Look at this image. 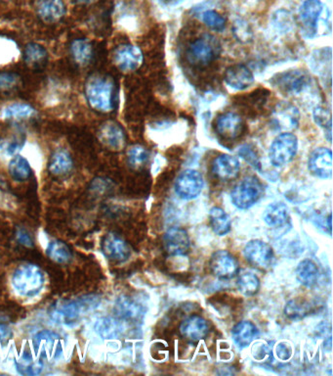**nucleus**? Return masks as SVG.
<instances>
[{
    "label": "nucleus",
    "instance_id": "obj_1",
    "mask_svg": "<svg viewBox=\"0 0 333 376\" xmlns=\"http://www.w3.org/2000/svg\"><path fill=\"white\" fill-rule=\"evenodd\" d=\"M100 304L97 296H85L74 300H61L51 307L50 317L57 324H70L79 322Z\"/></svg>",
    "mask_w": 333,
    "mask_h": 376
},
{
    "label": "nucleus",
    "instance_id": "obj_2",
    "mask_svg": "<svg viewBox=\"0 0 333 376\" xmlns=\"http://www.w3.org/2000/svg\"><path fill=\"white\" fill-rule=\"evenodd\" d=\"M87 100L92 108L99 112H111L115 106V84L109 77H89L85 87Z\"/></svg>",
    "mask_w": 333,
    "mask_h": 376
},
{
    "label": "nucleus",
    "instance_id": "obj_3",
    "mask_svg": "<svg viewBox=\"0 0 333 376\" xmlns=\"http://www.w3.org/2000/svg\"><path fill=\"white\" fill-rule=\"evenodd\" d=\"M12 285L16 292L23 297H35L42 289L45 276L36 264H23L14 271Z\"/></svg>",
    "mask_w": 333,
    "mask_h": 376
},
{
    "label": "nucleus",
    "instance_id": "obj_4",
    "mask_svg": "<svg viewBox=\"0 0 333 376\" xmlns=\"http://www.w3.org/2000/svg\"><path fill=\"white\" fill-rule=\"evenodd\" d=\"M220 53L221 45L217 38L206 33L191 43L187 51V58L194 66H206L217 59Z\"/></svg>",
    "mask_w": 333,
    "mask_h": 376
},
{
    "label": "nucleus",
    "instance_id": "obj_5",
    "mask_svg": "<svg viewBox=\"0 0 333 376\" xmlns=\"http://www.w3.org/2000/svg\"><path fill=\"white\" fill-rule=\"evenodd\" d=\"M264 194V186L255 176H249L240 181L233 188L231 199L235 207L247 210L258 202Z\"/></svg>",
    "mask_w": 333,
    "mask_h": 376
},
{
    "label": "nucleus",
    "instance_id": "obj_6",
    "mask_svg": "<svg viewBox=\"0 0 333 376\" xmlns=\"http://www.w3.org/2000/svg\"><path fill=\"white\" fill-rule=\"evenodd\" d=\"M297 149V137L293 133H283L274 138L270 147V161L274 167L286 166L293 161Z\"/></svg>",
    "mask_w": 333,
    "mask_h": 376
},
{
    "label": "nucleus",
    "instance_id": "obj_7",
    "mask_svg": "<svg viewBox=\"0 0 333 376\" xmlns=\"http://www.w3.org/2000/svg\"><path fill=\"white\" fill-rule=\"evenodd\" d=\"M33 342L36 355L41 360L54 361L63 353L62 339L56 332H38Z\"/></svg>",
    "mask_w": 333,
    "mask_h": 376
},
{
    "label": "nucleus",
    "instance_id": "obj_8",
    "mask_svg": "<svg viewBox=\"0 0 333 376\" xmlns=\"http://www.w3.org/2000/svg\"><path fill=\"white\" fill-rule=\"evenodd\" d=\"M300 113L291 102H279L271 116L272 127L281 133H289L297 128Z\"/></svg>",
    "mask_w": 333,
    "mask_h": 376
},
{
    "label": "nucleus",
    "instance_id": "obj_9",
    "mask_svg": "<svg viewBox=\"0 0 333 376\" xmlns=\"http://www.w3.org/2000/svg\"><path fill=\"white\" fill-rule=\"evenodd\" d=\"M245 258L255 268L267 270L273 264L274 251L263 240H250L244 248Z\"/></svg>",
    "mask_w": 333,
    "mask_h": 376
},
{
    "label": "nucleus",
    "instance_id": "obj_10",
    "mask_svg": "<svg viewBox=\"0 0 333 376\" xmlns=\"http://www.w3.org/2000/svg\"><path fill=\"white\" fill-rule=\"evenodd\" d=\"M203 178L196 170H186L175 181V193L183 200L198 197L203 188Z\"/></svg>",
    "mask_w": 333,
    "mask_h": 376
},
{
    "label": "nucleus",
    "instance_id": "obj_11",
    "mask_svg": "<svg viewBox=\"0 0 333 376\" xmlns=\"http://www.w3.org/2000/svg\"><path fill=\"white\" fill-rule=\"evenodd\" d=\"M209 268L216 278L231 280L239 273L240 264L234 255L226 250H218L211 256Z\"/></svg>",
    "mask_w": 333,
    "mask_h": 376
},
{
    "label": "nucleus",
    "instance_id": "obj_12",
    "mask_svg": "<svg viewBox=\"0 0 333 376\" xmlns=\"http://www.w3.org/2000/svg\"><path fill=\"white\" fill-rule=\"evenodd\" d=\"M310 77L300 70L281 73L274 77V86L288 94H299L310 84Z\"/></svg>",
    "mask_w": 333,
    "mask_h": 376
},
{
    "label": "nucleus",
    "instance_id": "obj_13",
    "mask_svg": "<svg viewBox=\"0 0 333 376\" xmlns=\"http://www.w3.org/2000/svg\"><path fill=\"white\" fill-rule=\"evenodd\" d=\"M116 67L123 72H132L142 65L143 52L138 46L123 45L118 46L114 54Z\"/></svg>",
    "mask_w": 333,
    "mask_h": 376
},
{
    "label": "nucleus",
    "instance_id": "obj_14",
    "mask_svg": "<svg viewBox=\"0 0 333 376\" xmlns=\"http://www.w3.org/2000/svg\"><path fill=\"white\" fill-rule=\"evenodd\" d=\"M323 11L320 0H306L299 10V18L303 33L308 38H313L318 31V20Z\"/></svg>",
    "mask_w": 333,
    "mask_h": 376
},
{
    "label": "nucleus",
    "instance_id": "obj_15",
    "mask_svg": "<svg viewBox=\"0 0 333 376\" xmlns=\"http://www.w3.org/2000/svg\"><path fill=\"white\" fill-rule=\"evenodd\" d=\"M309 171L318 179H330L332 176V153L328 148H317L311 153L308 161Z\"/></svg>",
    "mask_w": 333,
    "mask_h": 376
},
{
    "label": "nucleus",
    "instance_id": "obj_16",
    "mask_svg": "<svg viewBox=\"0 0 333 376\" xmlns=\"http://www.w3.org/2000/svg\"><path fill=\"white\" fill-rule=\"evenodd\" d=\"M164 245L170 256H183L191 245L188 232L181 227H171L164 234Z\"/></svg>",
    "mask_w": 333,
    "mask_h": 376
},
{
    "label": "nucleus",
    "instance_id": "obj_17",
    "mask_svg": "<svg viewBox=\"0 0 333 376\" xmlns=\"http://www.w3.org/2000/svg\"><path fill=\"white\" fill-rule=\"evenodd\" d=\"M98 137L104 146L114 151H120L125 146V133L118 123L109 121L100 128Z\"/></svg>",
    "mask_w": 333,
    "mask_h": 376
},
{
    "label": "nucleus",
    "instance_id": "obj_18",
    "mask_svg": "<svg viewBox=\"0 0 333 376\" xmlns=\"http://www.w3.org/2000/svg\"><path fill=\"white\" fill-rule=\"evenodd\" d=\"M216 132L224 140H235L242 135L244 121L238 114L227 112L219 116L215 123Z\"/></svg>",
    "mask_w": 333,
    "mask_h": 376
},
{
    "label": "nucleus",
    "instance_id": "obj_19",
    "mask_svg": "<svg viewBox=\"0 0 333 376\" xmlns=\"http://www.w3.org/2000/svg\"><path fill=\"white\" fill-rule=\"evenodd\" d=\"M102 248L109 260L118 263L127 261L131 255L130 245L116 234H109L104 236Z\"/></svg>",
    "mask_w": 333,
    "mask_h": 376
},
{
    "label": "nucleus",
    "instance_id": "obj_20",
    "mask_svg": "<svg viewBox=\"0 0 333 376\" xmlns=\"http://www.w3.org/2000/svg\"><path fill=\"white\" fill-rule=\"evenodd\" d=\"M224 79L228 86L237 91H244L254 84V74L249 68L242 64H235L228 68Z\"/></svg>",
    "mask_w": 333,
    "mask_h": 376
},
{
    "label": "nucleus",
    "instance_id": "obj_21",
    "mask_svg": "<svg viewBox=\"0 0 333 376\" xmlns=\"http://www.w3.org/2000/svg\"><path fill=\"white\" fill-rule=\"evenodd\" d=\"M240 164L239 160L231 155H220L213 161L212 173L222 181H231L239 176Z\"/></svg>",
    "mask_w": 333,
    "mask_h": 376
},
{
    "label": "nucleus",
    "instance_id": "obj_22",
    "mask_svg": "<svg viewBox=\"0 0 333 376\" xmlns=\"http://www.w3.org/2000/svg\"><path fill=\"white\" fill-rule=\"evenodd\" d=\"M208 322L199 315L187 317L180 326L182 336L192 342L203 340L208 336Z\"/></svg>",
    "mask_w": 333,
    "mask_h": 376
},
{
    "label": "nucleus",
    "instance_id": "obj_23",
    "mask_svg": "<svg viewBox=\"0 0 333 376\" xmlns=\"http://www.w3.org/2000/svg\"><path fill=\"white\" fill-rule=\"evenodd\" d=\"M115 312L120 319L138 320L145 314V309L137 301L127 296H121L115 305Z\"/></svg>",
    "mask_w": 333,
    "mask_h": 376
},
{
    "label": "nucleus",
    "instance_id": "obj_24",
    "mask_svg": "<svg viewBox=\"0 0 333 376\" xmlns=\"http://www.w3.org/2000/svg\"><path fill=\"white\" fill-rule=\"evenodd\" d=\"M36 10L41 20L51 24L64 17L65 7L62 0H41Z\"/></svg>",
    "mask_w": 333,
    "mask_h": 376
},
{
    "label": "nucleus",
    "instance_id": "obj_25",
    "mask_svg": "<svg viewBox=\"0 0 333 376\" xmlns=\"http://www.w3.org/2000/svg\"><path fill=\"white\" fill-rule=\"evenodd\" d=\"M36 115V109L30 104L14 102L4 106L0 111V119L3 121H22L33 118Z\"/></svg>",
    "mask_w": 333,
    "mask_h": 376
},
{
    "label": "nucleus",
    "instance_id": "obj_26",
    "mask_svg": "<svg viewBox=\"0 0 333 376\" xmlns=\"http://www.w3.org/2000/svg\"><path fill=\"white\" fill-rule=\"evenodd\" d=\"M264 222L274 229H281L289 220L288 208L283 202L270 204L263 213Z\"/></svg>",
    "mask_w": 333,
    "mask_h": 376
},
{
    "label": "nucleus",
    "instance_id": "obj_27",
    "mask_svg": "<svg viewBox=\"0 0 333 376\" xmlns=\"http://www.w3.org/2000/svg\"><path fill=\"white\" fill-rule=\"evenodd\" d=\"M232 336L240 348H245L258 336V329L249 320H242L233 327Z\"/></svg>",
    "mask_w": 333,
    "mask_h": 376
},
{
    "label": "nucleus",
    "instance_id": "obj_28",
    "mask_svg": "<svg viewBox=\"0 0 333 376\" xmlns=\"http://www.w3.org/2000/svg\"><path fill=\"white\" fill-rule=\"evenodd\" d=\"M296 278L299 283L306 287H313L320 278V271L317 264L311 259H305L298 264L296 268Z\"/></svg>",
    "mask_w": 333,
    "mask_h": 376
},
{
    "label": "nucleus",
    "instance_id": "obj_29",
    "mask_svg": "<svg viewBox=\"0 0 333 376\" xmlns=\"http://www.w3.org/2000/svg\"><path fill=\"white\" fill-rule=\"evenodd\" d=\"M95 331L103 339H116L121 336L125 331V326L121 320L114 317H101L95 324Z\"/></svg>",
    "mask_w": 333,
    "mask_h": 376
},
{
    "label": "nucleus",
    "instance_id": "obj_30",
    "mask_svg": "<svg viewBox=\"0 0 333 376\" xmlns=\"http://www.w3.org/2000/svg\"><path fill=\"white\" fill-rule=\"evenodd\" d=\"M70 54L77 65L86 66L93 59V46L86 38H77L70 45Z\"/></svg>",
    "mask_w": 333,
    "mask_h": 376
},
{
    "label": "nucleus",
    "instance_id": "obj_31",
    "mask_svg": "<svg viewBox=\"0 0 333 376\" xmlns=\"http://www.w3.org/2000/svg\"><path fill=\"white\" fill-rule=\"evenodd\" d=\"M209 223H210L211 229L219 236H224L229 234L232 227L229 216L223 209L219 207L211 208L209 212Z\"/></svg>",
    "mask_w": 333,
    "mask_h": 376
},
{
    "label": "nucleus",
    "instance_id": "obj_32",
    "mask_svg": "<svg viewBox=\"0 0 333 376\" xmlns=\"http://www.w3.org/2000/svg\"><path fill=\"white\" fill-rule=\"evenodd\" d=\"M15 365L17 370L23 375H38L43 370L42 360L26 352L16 359Z\"/></svg>",
    "mask_w": 333,
    "mask_h": 376
},
{
    "label": "nucleus",
    "instance_id": "obj_33",
    "mask_svg": "<svg viewBox=\"0 0 333 376\" xmlns=\"http://www.w3.org/2000/svg\"><path fill=\"white\" fill-rule=\"evenodd\" d=\"M72 169V159L65 150H59L55 152L51 158L49 171L55 176H63L70 173Z\"/></svg>",
    "mask_w": 333,
    "mask_h": 376
},
{
    "label": "nucleus",
    "instance_id": "obj_34",
    "mask_svg": "<svg viewBox=\"0 0 333 376\" xmlns=\"http://www.w3.org/2000/svg\"><path fill=\"white\" fill-rule=\"evenodd\" d=\"M313 306L307 300L295 298L284 307V314L291 319H302L312 312Z\"/></svg>",
    "mask_w": 333,
    "mask_h": 376
},
{
    "label": "nucleus",
    "instance_id": "obj_35",
    "mask_svg": "<svg viewBox=\"0 0 333 376\" xmlns=\"http://www.w3.org/2000/svg\"><path fill=\"white\" fill-rule=\"evenodd\" d=\"M20 57V48L15 40L0 36V66L15 62Z\"/></svg>",
    "mask_w": 333,
    "mask_h": 376
},
{
    "label": "nucleus",
    "instance_id": "obj_36",
    "mask_svg": "<svg viewBox=\"0 0 333 376\" xmlns=\"http://www.w3.org/2000/svg\"><path fill=\"white\" fill-rule=\"evenodd\" d=\"M47 51L42 45L30 43L25 50V62L31 68H40L47 61Z\"/></svg>",
    "mask_w": 333,
    "mask_h": 376
},
{
    "label": "nucleus",
    "instance_id": "obj_37",
    "mask_svg": "<svg viewBox=\"0 0 333 376\" xmlns=\"http://www.w3.org/2000/svg\"><path fill=\"white\" fill-rule=\"evenodd\" d=\"M238 288L245 296H254L259 291L260 280L258 276L249 271H244L238 278Z\"/></svg>",
    "mask_w": 333,
    "mask_h": 376
},
{
    "label": "nucleus",
    "instance_id": "obj_38",
    "mask_svg": "<svg viewBox=\"0 0 333 376\" xmlns=\"http://www.w3.org/2000/svg\"><path fill=\"white\" fill-rule=\"evenodd\" d=\"M9 173L12 178L18 181H26L31 176L30 163L26 158L15 156L9 163Z\"/></svg>",
    "mask_w": 333,
    "mask_h": 376
},
{
    "label": "nucleus",
    "instance_id": "obj_39",
    "mask_svg": "<svg viewBox=\"0 0 333 376\" xmlns=\"http://www.w3.org/2000/svg\"><path fill=\"white\" fill-rule=\"evenodd\" d=\"M46 253L56 263L68 264L72 260V252H70L69 247L64 242L58 241V240L48 244Z\"/></svg>",
    "mask_w": 333,
    "mask_h": 376
},
{
    "label": "nucleus",
    "instance_id": "obj_40",
    "mask_svg": "<svg viewBox=\"0 0 333 376\" xmlns=\"http://www.w3.org/2000/svg\"><path fill=\"white\" fill-rule=\"evenodd\" d=\"M149 152L146 148L135 145L128 150L127 159L128 163L131 167L135 169H139L141 167L145 166L149 160Z\"/></svg>",
    "mask_w": 333,
    "mask_h": 376
},
{
    "label": "nucleus",
    "instance_id": "obj_41",
    "mask_svg": "<svg viewBox=\"0 0 333 376\" xmlns=\"http://www.w3.org/2000/svg\"><path fill=\"white\" fill-rule=\"evenodd\" d=\"M313 120L318 127L328 133V140L332 142V114L325 107H317L313 111Z\"/></svg>",
    "mask_w": 333,
    "mask_h": 376
},
{
    "label": "nucleus",
    "instance_id": "obj_42",
    "mask_svg": "<svg viewBox=\"0 0 333 376\" xmlns=\"http://www.w3.org/2000/svg\"><path fill=\"white\" fill-rule=\"evenodd\" d=\"M238 154L240 158L245 160L247 163H249L252 168L256 170V171L261 172L262 164L260 161L258 154L255 151L254 147L251 145H242L239 148Z\"/></svg>",
    "mask_w": 333,
    "mask_h": 376
},
{
    "label": "nucleus",
    "instance_id": "obj_43",
    "mask_svg": "<svg viewBox=\"0 0 333 376\" xmlns=\"http://www.w3.org/2000/svg\"><path fill=\"white\" fill-rule=\"evenodd\" d=\"M204 24L213 31H223L226 25V19L218 12L208 10L203 14Z\"/></svg>",
    "mask_w": 333,
    "mask_h": 376
},
{
    "label": "nucleus",
    "instance_id": "obj_44",
    "mask_svg": "<svg viewBox=\"0 0 333 376\" xmlns=\"http://www.w3.org/2000/svg\"><path fill=\"white\" fill-rule=\"evenodd\" d=\"M20 82V77L15 73H0V91H9L15 89Z\"/></svg>",
    "mask_w": 333,
    "mask_h": 376
},
{
    "label": "nucleus",
    "instance_id": "obj_45",
    "mask_svg": "<svg viewBox=\"0 0 333 376\" xmlns=\"http://www.w3.org/2000/svg\"><path fill=\"white\" fill-rule=\"evenodd\" d=\"M111 189V181L109 179L98 178L92 181L90 190L96 195H104Z\"/></svg>",
    "mask_w": 333,
    "mask_h": 376
},
{
    "label": "nucleus",
    "instance_id": "obj_46",
    "mask_svg": "<svg viewBox=\"0 0 333 376\" xmlns=\"http://www.w3.org/2000/svg\"><path fill=\"white\" fill-rule=\"evenodd\" d=\"M22 146H23V144H22L20 140H16V138L2 142L1 145H0L2 151L6 153L7 155L15 154V153L18 152L19 150L21 149Z\"/></svg>",
    "mask_w": 333,
    "mask_h": 376
},
{
    "label": "nucleus",
    "instance_id": "obj_47",
    "mask_svg": "<svg viewBox=\"0 0 333 376\" xmlns=\"http://www.w3.org/2000/svg\"><path fill=\"white\" fill-rule=\"evenodd\" d=\"M16 239L24 246L29 247V248L33 246V239H31V234L26 230L18 229L17 230Z\"/></svg>",
    "mask_w": 333,
    "mask_h": 376
},
{
    "label": "nucleus",
    "instance_id": "obj_48",
    "mask_svg": "<svg viewBox=\"0 0 333 376\" xmlns=\"http://www.w3.org/2000/svg\"><path fill=\"white\" fill-rule=\"evenodd\" d=\"M12 337L11 329L4 324H0V349L7 345Z\"/></svg>",
    "mask_w": 333,
    "mask_h": 376
},
{
    "label": "nucleus",
    "instance_id": "obj_49",
    "mask_svg": "<svg viewBox=\"0 0 333 376\" xmlns=\"http://www.w3.org/2000/svg\"><path fill=\"white\" fill-rule=\"evenodd\" d=\"M277 355H278L279 358L281 359V360H288L289 356H291V349L289 348V346L286 345V344H279V345L277 347Z\"/></svg>",
    "mask_w": 333,
    "mask_h": 376
},
{
    "label": "nucleus",
    "instance_id": "obj_50",
    "mask_svg": "<svg viewBox=\"0 0 333 376\" xmlns=\"http://www.w3.org/2000/svg\"><path fill=\"white\" fill-rule=\"evenodd\" d=\"M75 4H89L94 0H72Z\"/></svg>",
    "mask_w": 333,
    "mask_h": 376
}]
</instances>
